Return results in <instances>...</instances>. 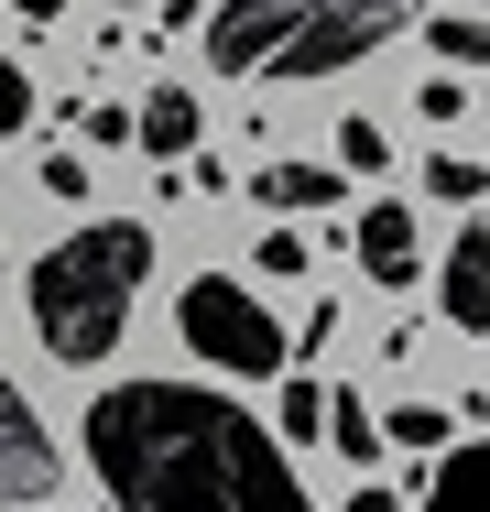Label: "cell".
I'll return each mask as SVG.
<instances>
[{
    "label": "cell",
    "mask_w": 490,
    "mask_h": 512,
    "mask_svg": "<svg viewBox=\"0 0 490 512\" xmlns=\"http://www.w3.org/2000/svg\"><path fill=\"white\" fill-rule=\"evenodd\" d=\"M11 11H22V22H55V11H66V0H11Z\"/></svg>",
    "instance_id": "23"
},
{
    "label": "cell",
    "mask_w": 490,
    "mask_h": 512,
    "mask_svg": "<svg viewBox=\"0 0 490 512\" xmlns=\"http://www.w3.org/2000/svg\"><path fill=\"white\" fill-rule=\"evenodd\" d=\"M44 186H55L66 207H88V153H44Z\"/></svg>",
    "instance_id": "20"
},
{
    "label": "cell",
    "mask_w": 490,
    "mask_h": 512,
    "mask_svg": "<svg viewBox=\"0 0 490 512\" xmlns=\"http://www.w3.org/2000/svg\"><path fill=\"white\" fill-rule=\"evenodd\" d=\"M327 447H338V458L371 480V458H382V414L360 404V393H327Z\"/></svg>",
    "instance_id": "12"
},
{
    "label": "cell",
    "mask_w": 490,
    "mask_h": 512,
    "mask_svg": "<svg viewBox=\"0 0 490 512\" xmlns=\"http://www.w3.org/2000/svg\"><path fill=\"white\" fill-rule=\"evenodd\" d=\"M22 120H33V66L0 55V131H22Z\"/></svg>",
    "instance_id": "19"
},
{
    "label": "cell",
    "mask_w": 490,
    "mask_h": 512,
    "mask_svg": "<svg viewBox=\"0 0 490 512\" xmlns=\"http://www.w3.org/2000/svg\"><path fill=\"white\" fill-rule=\"evenodd\" d=\"M436 306H447V327H458V338H480V327H490V229H458V240H447Z\"/></svg>",
    "instance_id": "6"
},
{
    "label": "cell",
    "mask_w": 490,
    "mask_h": 512,
    "mask_svg": "<svg viewBox=\"0 0 490 512\" xmlns=\"http://www.w3.org/2000/svg\"><path fill=\"white\" fill-rule=\"evenodd\" d=\"M349 512H403V502H392L382 480H360V491H349Z\"/></svg>",
    "instance_id": "22"
},
{
    "label": "cell",
    "mask_w": 490,
    "mask_h": 512,
    "mask_svg": "<svg viewBox=\"0 0 490 512\" xmlns=\"http://www.w3.org/2000/svg\"><path fill=\"white\" fill-rule=\"evenodd\" d=\"M164 22H175V33H186V22H196V0H164Z\"/></svg>",
    "instance_id": "24"
},
{
    "label": "cell",
    "mask_w": 490,
    "mask_h": 512,
    "mask_svg": "<svg viewBox=\"0 0 490 512\" xmlns=\"http://www.w3.org/2000/svg\"><path fill=\"white\" fill-rule=\"evenodd\" d=\"M196 131H207V109H196V88H186V77H164L153 99L131 109V142H142L153 164H186V153H196Z\"/></svg>",
    "instance_id": "7"
},
{
    "label": "cell",
    "mask_w": 490,
    "mask_h": 512,
    "mask_svg": "<svg viewBox=\"0 0 490 512\" xmlns=\"http://www.w3.org/2000/svg\"><path fill=\"white\" fill-rule=\"evenodd\" d=\"M88 469L120 512H316L273 425L196 382H109L88 404Z\"/></svg>",
    "instance_id": "1"
},
{
    "label": "cell",
    "mask_w": 490,
    "mask_h": 512,
    "mask_svg": "<svg viewBox=\"0 0 490 512\" xmlns=\"http://www.w3.org/2000/svg\"><path fill=\"white\" fill-rule=\"evenodd\" d=\"M490 175L480 164H458V153H436V164H425V197H480Z\"/></svg>",
    "instance_id": "18"
},
{
    "label": "cell",
    "mask_w": 490,
    "mask_h": 512,
    "mask_svg": "<svg viewBox=\"0 0 490 512\" xmlns=\"http://www.w3.org/2000/svg\"><path fill=\"white\" fill-rule=\"evenodd\" d=\"M305 262H316V251H305V229H294V218H273V229H262V273H273V284H294Z\"/></svg>",
    "instance_id": "16"
},
{
    "label": "cell",
    "mask_w": 490,
    "mask_h": 512,
    "mask_svg": "<svg viewBox=\"0 0 490 512\" xmlns=\"http://www.w3.org/2000/svg\"><path fill=\"white\" fill-rule=\"evenodd\" d=\"M175 338H186L207 371H229V382H284V360H294V338L273 327V306L251 284H229V273H196L186 295H175Z\"/></svg>",
    "instance_id": "4"
},
{
    "label": "cell",
    "mask_w": 490,
    "mask_h": 512,
    "mask_svg": "<svg viewBox=\"0 0 490 512\" xmlns=\"http://www.w3.org/2000/svg\"><path fill=\"white\" fill-rule=\"evenodd\" d=\"M382 164H392L382 120H338V175H382Z\"/></svg>",
    "instance_id": "13"
},
{
    "label": "cell",
    "mask_w": 490,
    "mask_h": 512,
    "mask_svg": "<svg viewBox=\"0 0 490 512\" xmlns=\"http://www.w3.org/2000/svg\"><path fill=\"white\" fill-rule=\"evenodd\" d=\"M382 447H447V414H436V404H392L382 414Z\"/></svg>",
    "instance_id": "15"
},
{
    "label": "cell",
    "mask_w": 490,
    "mask_h": 512,
    "mask_svg": "<svg viewBox=\"0 0 490 512\" xmlns=\"http://www.w3.org/2000/svg\"><path fill=\"white\" fill-rule=\"evenodd\" d=\"M77 131H88V142H131V109H98L88 99V109H77Z\"/></svg>",
    "instance_id": "21"
},
{
    "label": "cell",
    "mask_w": 490,
    "mask_h": 512,
    "mask_svg": "<svg viewBox=\"0 0 490 512\" xmlns=\"http://www.w3.org/2000/svg\"><path fill=\"white\" fill-rule=\"evenodd\" d=\"M403 512H490V436H469V447H436L425 502H403Z\"/></svg>",
    "instance_id": "10"
},
{
    "label": "cell",
    "mask_w": 490,
    "mask_h": 512,
    "mask_svg": "<svg viewBox=\"0 0 490 512\" xmlns=\"http://www.w3.org/2000/svg\"><path fill=\"white\" fill-rule=\"evenodd\" d=\"M142 273H153V229H142V218L66 229V240L33 262V338H44L66 371H98V360L120 349L131 306H142Z\"/></svg>",
    "instance_id": "3"
},
{
    "label": "cell",
    "mask_w": 490,
    "mask_h": 512,
    "mask_svg": "<svg viewBox=\"0 0 490 512\" xmlns=\"http://www.w3.org/2000/svg\"><path fill=\"white\" fill-rule=\"evenodd\" d=\"M55 469H66V458H55V436H44L33 393L0 371V512H11V502H44V491H55Z\"/></svg>",
    "instance_id": "5"
},
{
    "label": "cell",
    "mask_w": 490,
    "mask_h": 512,
    "mask_svg": "<svg viewBox=\"0 0 490 512\" xmlns=\"http://www.w3.org/2000/svg\"><path fill=\"white\" fill-rule=\"evenodd\" d=\"M414 109H425L436 131H458V120H469V77H425V88H414Z\"/></svg>",
    "instance_id": "17"
},
{
    "label": "cell",
    "mask_w": 490,
    "mask_h": 512,
    "mask_svg": "<svg viewBox=\"0 0 490 512\" xmlns=\"http://www.w3.org/2000/svg\"><path fill=\"white\" fill-rule=\"evenodd\" d=\"M425 0H218L207 11V66L218 77H338L414 33Z\"/></svg>",
    "instance_id": "2"
},
{
    "label": "cell",
    "mask_w": 490,
    "mask_h": 512,
    "mask_svg": "<svg viewBox=\"0 0 490 512\" xmlns=\"http://www.w3.org/2000/svg\"><path fill=\"white\" fill-rule=\"evenodd\" d=\"M360 273H371V284H414V273H425L414 207H360Z\"/></svg>",
    "instance_id": "9"
},
{
    "label": "cell",
    "mask_w": 490,
    "mask_h": 512,
    "mask_svg": "<svg viewBox=\"0 0 490 512\" xmlns=\"http://www.w3.org/2000/svg\"><path fill=\"white\" fill-rule=\"evenodd\" d=\"M349 197V175L338 164H251V207L262 218H316V207Z\"/></svg>",
    "instance_id": "8"
},
{
    "label": "cell",
    "mask_w": 490,
    "mask_h": 512,
    "mask_svg": "<svg viewBox=\"0 0 490 512\" xmlns=\"http://www.w3.org/2000/svg\"><path fill=\"white\" fill-rule=\"evenodd\" d=\"M305 436H327V382H305V371H284L273 382V447H305Z\"/></svg>",
    "instance_id": "11"
},
{
    "label": "cell",
    "mask_w": 490,
    "mask_h": 512,
    "mask_svg": "<svg viewBox=\"0 0 490 512\" xmlns=\"http://www.w3.org/2000/svg\"><path fill=\"white\" fill-rule=\"evenodd\" d=\"M436 55H447V66H490V22H469V11H436Z\"/></svg>",
    "instance_id": "14"
}]
</instances>
